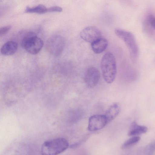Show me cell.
<instances>
[{
  "mask_svg": "<svg viewBox=\"0 0 155 155\" xmlns=\"http://www.w3.org/2000/svg\"><path fill=\"white\" fill-rule=\"evenodd\" d=\"M101 65L105 81L108 84L112 83L115 79L117 71L116 60L113 54L109 52L105 54L102 58Z\"/></svg>",
  "mask_w": 155,
  "mask_h": 155,
  "instance_id": "1",
  "label": "cell"
},
{
  "mask_svg": "<svg viewBox=\"0 0 155 155\" xmlns=\"http://www.w3.org/2000/svg\"><path fill=\"white\" fill-rule=\"evenodd\" d=\"M69 147L68 141L63 138H58L45 141L41 148V155H58Z\"/></svg>",
  "mask_w": 155,
  "mask_h": 155,
  "instance_id": "2",
  "label": "cell"
},
{
  "mask_svg": "<svg viewBox=\"0 0 155 155\" xmlns=\"http://www.w3.org/2000/svg\"><path fill=\"white\" fill-rule=\"evenodd\" d=\"M43 45L42 39L38 37L35 33L31 31L27 33L21 42L22 47L28 53L34 55L38 53Z\"/></svg>",
  "mask_w": 155,
  "mask_h": 155,
  "instance_id": "3",
  "label": "cell"
},
{
  "mask_svg": "<svg viewBox=\"0 0 155 155\" xmlns=\"http://www.w3.org/2000/svg\"><path fill=\"white\" fill-rule=\"evenodd\" d=\"M116 35L125 42L129 50L131 58L134 61L138 54V48L135 38L131 32L120 29H116Z\"/></svg>",
  "mask_w": 155,
  "mask_h": 155,
  "instance_id": "4",
  "label": "cell"
},
{
  "mask_svg": "<svg viewBox=\"0 0 155 155\" xmlns=\"http://www.w3.org/2000/svg\"><path fill=\"white\" fill-rule=\"evenodd\" d=\"M65 42L64 38L59 35H53L49 38L46 44L48 51L55 56L59 55L63 51Z\"/></svg>",
  "mask_w": 155,
  "mask_h": 155,
  "instance_id": "5",
  "label": "cell"
},
{
  "mask_svg": "<svg viewBox=\"0 0 155 155\" xmlns=\"http://www.w3.org/2000/svg\"><path fill=\"white\" fill-rule=\"evenodd\" d=\"M100 77V73L97 69L94 67H91L85 71L84 81L88 87L92 88L97 84Z\"/></svg>",
  "mask_w": 155,
  "mask_h": 155,
  "instance_id": "6",
  "label": "cell"
},
{
  "mask_svg": "<svg viewBox=\"0 0 155 155\" xmlns=\"http://www.w3.org/2000/svg\"><path fill=\"white\" fill-rule=\"evenodd\" d=\"M108 123L105 115H94L89 118L88 129L90 131L98 130L103 128Z\"/></svg>",
  "mask_w": 155,
  "mask_h": 155,
  "instance_id": "7",
  "label": "cell"
},
{
  "mask_svg": "<svg viewBox=\"0 0 155 155\" xmlns=\"http://www.w3.org/2000/svg\"><path fill=\"white\" fill-rule=\"evenodd\" d=\"M80 36L84 40L92 43L101 38L102 34L97 28L90 26L83 29L80 32Z\"/></svg>",
  "mask_w": 155,
  "mask_h": 155,
  "instance_id": "8",
  "label": "cell"
},
{
  "mask_svg": "<svg viewBox=\"0 0 155 155\" xmlns=\"http://www.w3.org/2000/svg\"><path fill=\"white\" fill-rule=\"evenodd\" d=\"M18 48V44L16 42L14 41H8L2 47L1 52L4 55H11L15 53Z\"/></svg>",
  "mask_w": 155,
  "mask_h": 155,
  "instance_id": "9",
  "label": "cell"
},
{
  "mask_svg": "<svg viewBox=\"0 0 155 155\" xmlns=\"http://www.w3.org/2000/svg\"><path fill=\"white\" fill-rule=\"evenodd\" d=\"M108 45L107 40L105 38H100L91 44V47L95 53L99 54L104 51Z\"/></svg>",
  "mask_w": 155,
  "mask_h": 155,
  "instance_id": "10",
  "label": "cell"
},
{
  "mask_svg": "<svg viewBox=\"0 0 155 155\" xmlns=\"http://www.w3.org/2000/svg\"><path fill=\"white\" fill-rule=\"evenodd\" d=\"M147 128L145 126L140 125L135 122H133L131 124L128 134L129 136H134L146 133Z\"/></svg>",
  "mask_w": 155,
  "mask_h": 155,
  "instance_id": "11",
  "label": "cell"
},
{
  "mask_svg": "<svg viewBox=\"0 0 155 155\" xmlns=\"http://www.w3.org/2000/svg\"><path fill=\"white\" fill-rule=\"evenodd\" d=\"M120 110V104L115 103L108 108L104 114L108 123L114 120L119 114Z\"/></svg>",
  "mask_w": 155,
  "mask_h": 155,
  "instance_id": "12",
  "label": "cell"
},
{
  "mask_svg": "<svg viewBox=\"0 0 155 155\" xmlns=\"http://www.w3.org/2000/svg\"><path fill=\"white\" fill-rule=\"evenodd\" d=\"M25 12L26 13L42 14L48 12V8L45 5L41 4L32 7H27Z\"/></svg>",
  "mask_w": 155,
  "mask_h": 155,
  "instance_id": "13",
  "label": "cell"
},
{
  "mask_svg": "<svg viewBox=\"0 0 155 155\" xmlns=\"http://www.w3.org/2000/svg\"><path fill=\"white\" fill-rule=\"evenodd\" d=\"M140 137L138 136H132L123 143L122 147L124 148L135 144L138 142L140 140Z\"/></svg>",
  "mask_w": 155,
  "mask_h": 155,
  "instance_id": "14",
  "label": "cell"
},
{
  "mask_svg": "<svg viewBox=\"0 0 155 155\" xmlns=\"http://www.w3.org/2000/svg\"><path fill=\"white\" fill-rule=\"evenodd\" d=\"M11 28L10 25L3 27L0 28V36L2 37L6 34Z\"/></svg>",
  "mask_w": 155,
  "mask_h": 155,
  "instance_id": "15",
  "label": "cell"
},
{
  "mask_svg": "<svg viewBox=\"0 0 155 155\" xmlns=\"http://www.w3.org/2000/svg\"><path fill=\"white\" fill-rule=\"evenodd\" d=\"M62 8L58 6H54L48 8V12H60L62 11Z\"/></svg>",
  "mask_w": 155,
  "mask_h": 155,
  "instance_id": "16",
  "label": "cell"
},
{
  "mask_svg": "<svg viewBox=\"0 0 155 155\" xmlns=\"http://www.w3.org/2000/svg\"><path fill=\"white\" fill-rule=\"evenodd\" d=\"M148 19L150 25L155 29V17L150 15L149 16Z\"/></svg>",
  "mask_w": 155,
  "mask_h": 155,
  "instance_id": "17",
  "label": "cell"
},
{
  "mask_svg": "<svg viewBox=\"0 0 155 155\" xmlns=\"http://www.w3.org/2000/svg\"><path fill=\"white\" fill-rule=\"evenodd\" d=\"M79 145V143H76L74 144H73L70 145V147L71 148H74L75 147H77Z\"/></svg>",
  "mask_w": 155,
  "mask_h": 155,
  "instance_id": "18",
  "label": "cell"
}]
</instances>
